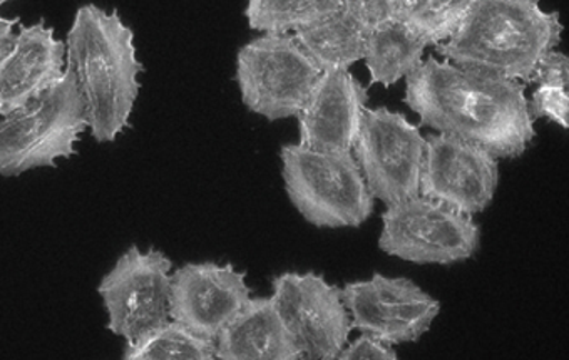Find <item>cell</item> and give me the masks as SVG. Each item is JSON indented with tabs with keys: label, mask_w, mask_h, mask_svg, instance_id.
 Here are the masks:
<instances>
[{
	"label": "cell",
	"mask_w": 569,
	"mask_h": 360,
	"mask_svg": "<svg viewBox=\"0 0 569 360\" xmlns=\"http://www.w3.org/2000/svg\"><path fill=\"white\" fill-rule=\"evenodd\" d=\"M66 64L74 72L91 137L98 143L118 140L131 127L144 72L132 29L118 11L81 6L66 36Z\"/></svg>",
	"instance_id": "7a4b0ae2"
},
{
	"label": "cell",
	"mask_w": 569,
	"mask_h": 360,
	"mask_svg": "<svg viewBox=\"0 0 569 360\" xmlns=\"http://www.w3.org/2000/svg\"><path fill=\"white\" fill-rule=\"evenodd\" d=\"M280 161L287 197L307 223L342 230L362 227L372 217L376 198L352 151L332 153L290 143L280 148Z\"/></svg>",
	"instance_id": "5b68a950"
},
{
	"label": "cell",
	"mask_w": 569,
	"mask_h": 360,
	"mask_svg": "<svg viewBox=\"0 0 569 360\" xmlns=\"http://www.w3.org/2000/svg\"><path fill=\"white\" fill-rule=\"evenodd\" d=\"M218 360H300L271 297H251L214 339Z\"/></svg>",
	"instance_id": "2e32d148"
},
{
	"label": "cell",
	"mask_w": 569,
	"mask_h": 360,
	"mask_svg": "<svg viewBox=\"0 0 569 360\" xmlns=\"http://www.w3.org/2000/svg\"><path fill=\"white\" fill-rule=\"evenodd\" d=\"M498 187V158L488 150L452 134L426 138L420 171L422 197L475 217L491 207Z\"/></svg>",
	"instance_id": "7c38bea8"
},
{
	"label": "cell",
	"mask_w": 569,
	"mask_h": 360,
	"mask_svg": "<svg viewBox=\"0 0 569 360\" xmlns=\"http://www.w3.org/2000/svg\"><path fill=\"white\" fill-rule=\"evenodd\" d=\"M352 329L392 346L419 342L441 313V302L406 277L376 272L340 287Z\"/></svg>",
	"instance_id": "8fae6325"
},
{
	"label": "cell",
	"mask_w": 569,
	"mask_h": 360,
	"mask_svg": "<svg viewBox=\"0 0 569 360\" xmlns=\"http://www.w3.org/2000/svg\"><path fill=\"white\" fill-rule=\"evenodd\" d=\"M475 0H409L399 19L419 34L427 46L448 41L468 14Z\"/></svg>",
	"instance_id": "44dd1931"
},
{
	"label": "cell",
	"mask_w": 569,
	"mask_h": 360,
	"mask_svg": "<svg viewBox=\"0 0 569 360\" xmlns=\"http://www.w3.org/2000/svg\"><path fill=\"white\" fill-rule=\"evenodd\" d=\"M270 297L300 359H339L353 330L340 287L317 272H284L271 280Z\"/></svg>",
	"instance_id": "30bf717a"
},
{
	"label": "cell",
	"mask_w": 569,
	"mask_h": 360,
	"mask_svg": "<svg viewBox=\"0 0 569 360\" xmlns=\"http://www.w3.org/2000/svg\"><path fill=\"white\" fill-rule=\"evenodd\" d=\"M251 299L247 272L231 263H184L171 272L170 319L214 340Z\"/></svg>",
	"instance_id": "4fadbf2b"
},
{
	"label": "cell",
	"mask_w": 569,
	"mask_h": 360,
	"mask_svg": "<svg viewBox=\"0 0 569 360\" xmlns=\"http://www.w3.org/2000/svg\"><path fill=\"white\" fill-rule=\"evenodd\" d=\"M429 48L419 34L402 21L389 22L367 38L363 61L369 69L370 84L389 89L406 79L423 61Z\"/></svg>",
	"instance_id": "e0dca14e"
},
{
	"label": "cell",
	"mask_w": 569,
	"mask_h": 360,
	"mask_svg": "<svg viewBox=\"0 0 569 360\" xmlns=\"http://www.w3.org/2000/svg\"><path fill=\"white\" fill-rule=\"evenodd\" d=\"M88 130L84 102L74 72L11 114L0 116V178H18L39 168H56L78 153Z\"/></svg>",
	"instance_id": "277c9868"
},
{
	"label": "cell",
	"mask_w": 569,
	"mask_h": 360,
	"mask_svg": "<svg viewBox=\"0 0 569 360\" xmlns=\"http://www.w3.org/2000/svg\"><path fill=\"white\" fill-rule=\"evenodd\" d=\"M293 36L322 72L349 69L363 59L367 36L343 14L342 8Z\"/></svg>",
	"instance_id": "ac0fdd59"
},
{
	"label": "cell",
	"mask_w": 569,
	"mask_h": 360,
	"mask_svg": "<svg viewBox=\"0 0 569 360\" xmlns=\"http://www.w3.org/2000/svg\"><path fill=\"white\" fill-rule=\"evenodd\" d=\"M352 151L376 200L389 207L419 197L426 137L406 114L367 108Z\"/></svg>",
	"instance_id": "9c48e42d"
},
{
	"label": "cell",
	"mask_w": 569,
	"mask_h": 360,
	"mask_svg": "<svg viewBox=\"0 0 569 360\" xmlns=\"http://www.w3.org/2000/svg\"><path fill=\"white\" fill-rule=\"evenodd\" d=\"M369 99V89L349 69L322 72L297 114L299 143L317 151H352Z\"/></svg>",
	"instance_id": "5bb4252c"
},
{
	"label": "cell",
	"mask_w": 569,
	"mask_h": 360,
	"mask_svg": "<svg viewBox=\"0 0 569 360\" xmlns=\"http://www.w3.org/2000/svg\"><path fill=\"white\" fill-rule=\"evenodd\" d=\"M21 24V19H8L0 16V58L11 49L14 41L16 28Z\"/></svg>",
	"instance_id": "484cf974"
},
{
	"label": "cell",
	"mask_w": 569,
	"mask_h": 360,
	"mask_svg": "<svg viewBox=\"0 0 569 360\" xmlns=\"http://www.w3.org/2000/svg\"><path fill=\"white\" fill-rule=\"evenodd\" d=\"M343 0H247L243 16L253 31L290 34L303 31L342 8Z\"/></svg>",
	"instance_id": "d6986e66"
},
{
	"label": "cell",
	"mask_w": 569,
	"mask_h": 360,
	"mask_svg": "<svg viewBox=\"0 0 569 360\" xmlns=\"http://www.w3.org/2000/svg\"><path fill=\"white\" fill-rule=\"evenodd\" d=\"M8 2H12V0H0V8H2L4 4H8Z\"/></svg>",
	"instance_id": "4316f807"
},
{
	"label": "cell",
	"mask_w": 569,
	"mask_h": 360,
	"mask_svg": "<svg viewBox=\"0 0 569 360\" xmlns=\"http://www.w3.org/2000/svg\"><path fill=\"white\" fill-rule=\"evenodd\" d=\"M532 81L538 86H551V88L568 89L569 86V58L565 52L549 51L542 56L536 66ZM531 81V82H532Z\"/></svg>",
	"instance_id": "d4e9b609"
},
{
	"label": "cell",
	"mask_w": 569,
	"mask_h": 360,
	"mask_svg": "<svg viewBox=\"0 0 569 360\" xmlns=\"http://www.w3.org/2000/svg\"><path fill=\"white\" fill-rule=\"evenodd\" d=\"M399 353L392 343L377 337L362 333L352 342H347L337 360H397Z\"/></svg>",
	"instance_id": "cb8c5ba5"
},
{
	"label": "cell",
	"mask_w": 569,
	"mask_h": 360,
	"mask_svg": "<svg viewBox=\"0 0 569 360\" xmlns=\"http://www.w3.org/2000/svg\"><path fill=\"white\" fill-rule=\"evenodd\" d=\"M320 74L293 34H263L238 49L234 82L241 102L270 123L297 118Z\"/></svg>",
	"instance_id": "52a82bcc"
},
{
	"label": "cell",
	"mask_w": 569,
	"mask_h": 360,
	"mask_svg": "<svg viewBox=\"0 0 569 360\" xmlns=\"http://www.w3.org/2000/svg\"><path fill=\"white\" fill-rule=\"evenodd\" d=\"M525 91L516 79L429 58L407 76L403 102L422 127L516 160L536 138Z\"/></svg>",
	"instance_id": "6da1fadb"
},
{
	"label": "cell",
	"mask_w": 569,
	"mask_h": 360,
	"mask_svg": "<svg viewBox=\"0 0 569 360\" xmlns=\"http://www.w3.org/2000/svg\"><path fill=\"white\" fill-rule=\"evenodd\" d=\"M171 270L173 262L160 250L129 247L98 286L108 316L106 329L134 343L167 323Z\"/></svg>",
	"instance_id": "ba28073f"
},
{
	"label": "cell",
	"mask_w": 569,
	"mask_h": 360,
	"mask_svg": "<svg viewBox=\"0 0 569 360\" xmlns=\"http://www.w3.org/2000/svg\"><path fill=\"white\" fill-rule=\"evenodd\" d=\"M562 31L559 12L542 11L539 0H475L455 34L436 51L461 68L531 82L536 66L558 48Z\"/></svg>",
	"instance_id": "3957f363"
},
{
	"label": "cell",
	"mask_w": 569,
	"mask_h": 360,
	"mask_svg": "<svg viewBox=\"0 0 569 360\" xmlns=\"http://www.w3.org/2000/svg\"><path fill=\"white\" fill-rule=\"evenodd\" d=\"M126 360H213L214 340L204 339L174 320H168L134 343H126Z\"/></svg>",
	"instance_id": "ffe728a7"
},
{
	"label": "cell",
	"mask_w": 569,
	"mask_h": 360,
	"mask_svg": "<svg viewBox=\"0 0 569 360\" xmlns=\"http://www.w3.org/2000/svg\"><path fill=\"white\" fill-rule=\"evenodd\" d=\"M66 42L56 38L44 19L19 24L11 49L0 58V116L31 102L66 72Z\"/></svg>",
	"instance_id": "9a60e30c"
},
{
	"label": "cell",
	"mask_w": 569,
	"mask_h": 360,
	"mask_svg": "<svg viewBox=\"0 0 569 360\" xmlns=\"http://www.w3.org/2000/svg\"><path fill=\"white\" fill-rule=\"evenodd\" d=\"M529 114L536 119H551L552 123L569 128V92L568 89L538 86L528 101Z\"/></svg>",
	"instance_id": "603a6c76"
},
{
	"label": "cell",
	"mask_w": 569,
	"mask_h": 360,
	"mask_svg": "<svg viewBox=\"0 0 569 360\" xmlns=\"http://www.w3.org/2000/svg\"><path fill=\"white\" fill-rule=\"evenodd\" d=\"M481 240L471 214L419 194L383 211L379 249L403 262L449 267L475 259Z\"/></svg>",
	"instance_id": "8992f818"
},
{
	"label": "cell",
	"mask_w": 569,
	"mask_h": 360,
	"mask_svg": "<svg viewBox=\"0 0 569 360\" xmlns=\"http://www.w3.org/2000/svg\"><path fill=\"white\" fill-rule=\"evenodd\" d=\"M342 11L369 38L376 29L397 21L402 4L399 0H343Z\"/></svg>",
	"instance_id": "7402d4cb"
}]
</instances>
